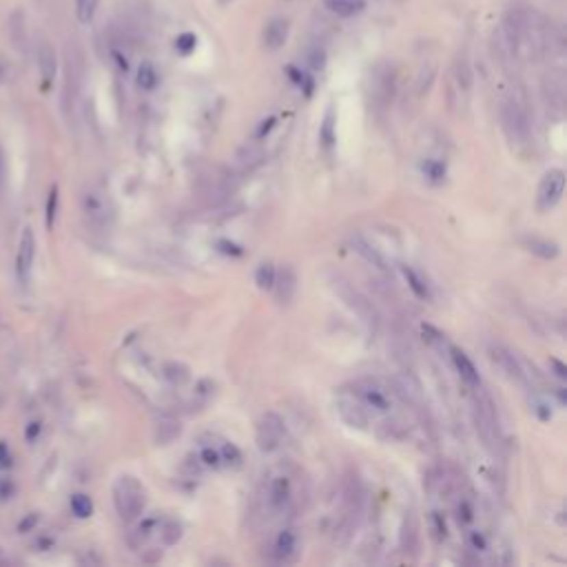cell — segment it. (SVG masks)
<instances>
[{
  "instance_id": "1",
  "label": "cell",
  "mask_w": 567,
  "mask_h": 567,
  "mask_svg": "<svg viewBox=\"0 0 567 567\" xmlns=\"http://www.w3.org/2000/svg\"><path fill=\"white\" fill-rule=\"evenodd\" d=\"M113 505L125 523H134L142 516L147 505V492L142 483L131 475H122L113 483Z\"/></svg>"
},
{
  "instance_id": "2",
  "label": "cell",
  "mask_w": 567,
  "mask_h": 567,
  "mask_svg": "<svg viewBox=\"0 0 567 567\" xmlns=\"http://www.w3.org/2000/svg\"><path fill=\"white\" fill-rule=\"evenodd\" d=\"M80 211H82L84 222H87L93 231L111 229L113 217H116V211H113L109 195L102 191L100 186H87L80 193Z\"/></svg>"
},
{
  "instance_id": "3",
  "label": "cell",
  "mask_w": 567,
  "mask_h": 567,
  "mask_svg": "<svg viewBox=\"0 0 567 567\" xmlns=\"http://www.w3.org/2000/svg\"><path fill=\"white\" fill-rule=\"evenodd\" d=\"M333 288L339 297L344 299V304L353 310V313L364 321V324L370 328V330H377V326H379V315H377V310L373 306V301L370 299H366L362 292H359L357 288H353L351 284L344 281L342 277H337L333 281Z\"/></svg>"
},
{
  "instance_id": "4",
  "label": "cell",
  "mask_w": 567,
  "mask_h": 567,
  "mask_svg": "<svg viewBox=\"0 0 567 567\" xmlns=\"http://www.w3.org/2000/svg\"><path fill=\"white\" fill-rule=\"evenodd\" d=\"M501 122H503V131L507 140L512 142V147L523 149L530 140V125L523 109L518 107L516 100H503L501 105Z\"/></svg>"
},
{
  "instance_id": "5",
  "label": "cell",
  "mask_w": 567,
  "mask_h": 567,
  "mask_svg": "<svg viewBox=\"0 0 567 567\" xmlns=\"http://www.w3.org/2000/svg\"><path fill=\"white\" fill-rule=\"evenodd\" d=\"M335 405H337L339 417H342L348 425H351V428L368 430V425H370V417H368V408L364 405V401L357 396L355 388H353V390H348V388L337 390Z\"/></svg>"
},
{
  "instance_id": "6",
  "label": "cell",
  "mask_w": 567,
  "mask_h": 567,
  "mask_svg": "<svg viewBox=\"0 0 567 567\" xmlns=\"http://www.w3.org/2000/svg\"><path fill=\"white\" fill-rule=\"evenodd\" d=\"M355 392L359 399L364 401L368 410L375 412H390L392 410V396L394 390H390L388 386H383L379 379H364L355 383Z\"/></svg>"
},
{
  "instance_id": "7",
  "label": "cell",
  "mask_w": 567,
  "mask_h": 567,
  "mask_svg": "<svg viewBox=\"0 0 567 567\" xmlns=\"http://www.w3.org/2000/svg\"><path fill=\"white\" fill-rule=\"evenodd\" d=\"M284 437H286V428H284V421L277 412H266L257 423V432H255V439H257V448L262 452H275L281 448Z\"/></svg>"
},
{
  "instance_id": "8",
  "label": "cell",
  "mask_w": 567,
  "mask_h": 567,
  "mask_svg": "<svg viewBox=\"0 0 567 567\" xmlns=\"http://www.w3.org/2000/svg\"><path fill=\"white\" fill-rule=\"evenodd\" d=\"M563 191H565V173L561 168H550L541 184H538V191H536V209L545 213V211H552L556 204L561 202L563 197Z\"/></svg>"
},
{
  "instance_id": "9",
  "label": "cell",
  "mask_w": 567,
  "mask_h": 567,
  "mask_svg": "<svg viewBox=\"0 0 567 567\" xmlns=\"http://www.w3.org/2000/svg\"><path fill=\"white\" fill-rule=\"evenodd\" d=\"M34 260H36V238H34V231L29 226H25L21 233V240H18V251H16V279H18V284H23V286L29 281Z\"/></svg>"
},
{
  "instance_id": "10",
  "label": "cell",
  "mask_w": 567,
  "mask_h": 567,
  "mask_svg": "<svg viewBox=\"0 0 567 567\" xmlns=\"http://www.w3.org/2000/svg\"><path fill=\"white\" fill-rule=\"evenodd\" d=\"M273 290H275V297L281 306H288L292 299H295L297 292V270L290 264H284L279 270H275V284H273Z\"/></svg>"
},
{
  "instance_id": "11",
  "label": "cell",
  "mask_w": 567,
  "mask_h": 567,
  "mask_svg": "<svg viewBox=\"0 0 567 567\" xmlns=\"http://www.w3.org/2000/svg\"><path fill=\"white\" fill-rule=\"evenodd\" d=\"M490 357H492V362H494L512 381H516V383H525V381H527V375L523 373V366L516 362L514 353L507 351L505 346H492V348H490Z\"/></svg>"
},
{
  "instance_id": "12",
  "label": "cell",
  "mask_w": 567,
  "mask_h": 567,
  "mask_svg": "<svg viewBox=\"0 0 567 567\" xmlns=\"http://www.w3.org/2000/svg\"><path fill=\"white\" fill-rule=\"evenodd\" d=\"M268 507L273 512H284L288 507V503L292 501V486L290 479L286 475H277L273 477L270 486H268Z\"/></svg>"
},
{
  "instance_id": "13",
  "label": "cell",
  "mask_w": 567,
  "mask_h": 567,
  "mask_svg": "<svg viewBox=\"0 0 567 567\" xmlns=\"http://www.w3.org/2000/svg\"><path fill=\"white\" fill-rule=\"evenodd\" d=\"M351 244H353V251L362 255V257H364L368 264H370V266H373L375 270L383 273V275H390V266H388V262H386L383 255H381L379 251H377L370 242L364 240L362 235H353V238H351Z\"/></svg>"
},
{
  "instance_id": "14",
  "label": "cell",
  "mask_w": 567,
  "mask_h": 567,
  "mask_svg": "<svg viewBox=\"0 0 567 567\" xmlns=\"http://www.w3.org/2000/svg\"><path fill=\"white\" fill-rule=\"evenodd\" d=\"M38 69H40L42 87H49L55 78V71H58V55H55L49 42H42L38 47Z\"/></svg>"
},
{
  "instance_id": "15",
  "label": "cell",
  "mask_w": 567,
  "mask_h": 567,
  "mask_svg": "<svg viewBox=\"0 0 567 567\" xmlns=\"http://www.w3.org/2000/svg\"><path fill=\"white\" fill-rule=\"evenodd\" d=\"M450 357H452V364H455V368H457V373L461 375V379L466 381L470 388L481 386V377L477 373V366L472 364V359L466 353L459 351V348H455V346H450Z\"/></svg>"
},
{
  "instance_id": "16",
  "label": "cell",
  "mask_w": 567,
  "mask_h": 567,
  "mask_svg": "<svg viewBox=\"0 0 567 567\" xmlns=\"http://www.w3.org/2000/svg\"><path fill=\"white\" fill-rule=\"evenodd\" d=\"M288 38V23L284 18H273V21L264 27V45L268 47L270 51L279 49V47L286 42Z\"/></svg>"
},
{
  "instance_id": "17",
  "label": "cell",
  "mask_w": 567,
  "mask_h": 567,
  "mask_svg": "<svg viewBox=\"0 0 567 567\" xmlns=\"http://www.w3.org/2000/svg\"><path fill=\"white\" fill-rule=\"evenodd\" d=\"M297 547H299V541H297V534L292 530H281L275 538V556L284 563H290L295 561L297 556Z\"/></svg>"
},
{
  "instance_id": "18",
  "label": "cell",
  "mask_w": 567,
  "mask_h": 567,
  "mask_svg": "<svg viewBox=\"0 0 567 567\" xmlns=\"http://www.w3.org/2000/svg\"><path fill=\"white\" fill-rule=\"evenodd\" d=\"M525 247L530 253L538 255L541 260H556L561 255V247L554 240H545V238H527Z\"/></svg>"
},
{
  "instance_id": "19",
  "label": "cell",
  "mask_w": 567,
  "mask_h": 567,
  "mask_svg": "<svg viewBox=\"0 0 567 567\" xmlns=\"http://www.w3.org/2000/svg\"><path fill=\"white\" fill-rule=\"evenodd\" d=\"M401 275H403L405 281H408V288L414 292V297L421 299V301L430 299V286L425 284V279L412 266H401Z\"/></svg>"
},
{
  "instance_id": "20",
  "label": "cell",
  "mask_w": 567,
  "mask_h": 567,
  "mask_svg": "<svg viewBox=\"0 0 567 567\" xmlns=\"http://www.w3.org/2000/svg\"><path fill=\"white\" fill-rule=\"evenodd\" d=\"M324 5L337 16L353 18V16L362 14L366 9V0H324Z\"/></svg>"
},
{
  "instance_id": "21",
  "label": "cell",
  "mask_w": 567,
  "mask_h": 567,
  "mask_svg": "<svg viewBox=\"0 0 567 567\" xmlns=\"http://www.w3.org/2000/svg\"><path fill=\"white\" fill-rule=\"evenodd\" d=\"M138 87L144 89V91H153L158 87V71L151 62H142L140 69H138Z\"/></svg>"
},
{
  "instance_id": "22",
  "label": "cell",
  "mask_w": 567,
  "mask_h": 567,
  "mask_svg": "<svg viewBox=\"0 0 567 567\" xmlns=\"http://www.w3.org/2000/svg\"><path fill=\"white\" fill-rule=\"evenodd\" d=\"M160 538H162L164 545H175L182 538V523L175 521V518H168L160 525Z\"/></svg>"
},
{
  "instance_id": "23",
  "label": "cell",
  "mask_w": 567,
  "mask_h": 567,
  "mask_svg": "<svg viewBox=\"0 0 567 567\" xmlns=\"http://www.w3.org/2000/svg\"><path fill=\"white\" fill-rule=\"evenodd\" d=\"M255 284L262 290H273V284H275V266L270 262H264L255 270Z\"/></svg>"
},
{
  "instance_id": "24",
  "label": "cell",
  "mask_w": 567,
  "mask_h": 567,
  "mask_svg": "<svg viewBox=\"0 0 567 567\" xmlns=\"http://www.w3.org/2000/svg\"><path fill=\"white\" fill-rule=\"evenodd\" d=\"M69 507L75 518H89L93 514V501L87 494H73L69 501Z\"/></svg>"
},
{
  "instance_id": "25",
  "label": "cell",
  "mask_w": 567,
  "mask_h": 567,
  "mask_svg": "<svg viewBox=\"0 0 567 567\" xmlns=\"http://www.w3.org/2000/svg\"><path fill=\"white\" fill-rule=\"evenodd\" d=\"M319 140L326 149L335 144V111L333 109L326 111V118L321 122V129H319Z\"/></svg>"
},
{
  "instance_id": "26",
  "label": "cell",
  "mask_w": 567,
  "mask_h": 567,
  "mask_svg": "<svg viewBox=\"0 0 567 567\" xmlns=\"http://www.w3.org/2000/svg\"><path fill=\"white\" fill-rule=\"evenodd\" d=\"M100 0H75V16L80 23H91V18L96 16Z\"/></svg>"
},
{
  "instance_id": "27",
  "label": "cell",
  "mask_w": 567,
  "mask_h": 567,
  "mask_svg": "<svg viewBox=\"0 0 567 567\" xmlns=\"http://www.w3.org/2000/svg\"><path fill=\"white\" fill-rule=\"evenodd\" d=\"M423 173L432 182H441L446 177V164L439 162V160H425L423 162Z\"/></svg>"
},
{
  "instance_id": "28",
  "label": "cell",
  "mask_w": 567,
  "mask_h": 567,
  "mask_svg": "<svg viewBox=\"0 0 567 567\" xmlns=\"http://www.w3.org/2000/svg\"><path fill=\"white\" fill-rule=\"evenodd\" d=\"M455 78H457V82H459V89H461L463 93H468L470 87H472V73H470V67H468L466 60L457 62V67H455Z\"/></svg>"
},
{
  "instance_id": "29",
  "label": "cell",
  "mask_w": 567,
  "mask_h": 567,
  "mask_svg": "<svg viewBox=\"0 0 567 567\" xmlns=\"http://www.w3.org/2000/svg\"><path fill=\"white\" fill-rule=\"evenodd\" d=\"M164 377L171 383H182V381H186V377H188V370H186V366H182V364H166L164 366Z\"/></svg>"
},
{
  "instance_id": "30",
  "label": "cell",
  "mask_w": 567,
  "mask_h": 567,
  "mask_svg": "<svg viewBox=\"0 0 567 567\" xmlns=\"http://www.w3.org/2000/svg\"><path fill=\"white\" fill-rule=\"evenodd\" d=\"M213 388H215V383L211 379H200L195 386V399L200 401L202 405L209 403V399L213 396Z\"/></svg>"
},
{
  "instance_id": "31",
  "label": "cell",
  "mask_w": 567,
  "mask_h": 567,
  "mask_svg": "<svg viewBox=\"0 0 567 567\" xmlns=\"http://www.w3.org/2000/svg\"><path fill=\"white\" fill-rule=\"evenodd\" d=\"M55 211H58V186H51L49 200H47V226H49V229H53Z\"/></svg>"
},
{
  "instance_id": "32",
  "label": "cell",
  "mask_w": 567,
  "mask_h": 567,
  "mask_svg": "<svg viewBox=\"0 0 567 567\" xmlns=\"http://www.w3.org/2000/svg\"><path fill=\"white\" fill-rule=\"evenodd\" d=\"M195 45H197V38L195 34H182V36H177V40H175V49L179 53H191L195 49Z\"/></svg>"
},
{
  "instance_id": "33",
  "label": "cell",
  "mask_w": 567,
  "mask_h": 567,
  "mask_svg": "<svg viewBox=\"0 0 567 567\" xmlns=\"http://www.w3.org/2000/svg\"><path fill=\"white\" fill-rule=\"evenodd\" d=\"M220 457H222V461L233 463V466H238V463L242 461V452L238 450V446H235V443H224Z\"/></svg>"
},
{
  "instance_id": "34",
  "label": "cell",
  "mask_w": 567,
  "mask_h": 567,
  "mask_svg": "<svg viewBox=\"0 0 567 567\" xmlns=\"http://www.w3.org/2000/svg\"><path fill=\"white\" fill-rule=\"evenodd\" d=\"M468 543L475 552H486L488 550V538H486L483 532H479V530H472L468 534Z\"/></svg>"
},
{
  "instance_id": "35",
  "label": "cell",
  "mask_w": 567,
  "mask_h": 567,
  "mask_svg": "<svg viewBox=\"0 0 567 567\" xmlns=\"http://www.w3.org/2000/svg\"><path fill=\"white\" fill-rule=\"evenodd\" d=\"M200 461L204 463V466H209V468H217L222 463V457H220V452L213 450V448H204L200 452Z\"/></svg>"
},
{
  "instance_id": "36",
  "label": "cell",
  "mask_w": 567,
  "mask_h": 567,
  "mask_svg": "<svg viewBox=\"0 0 567 567\" xmlns=\"http://www.w3.org/2000/svg\"><path fill=\"white\" fill-rule=\"evenodd\" d=\"M158 525V518L153 516V518H147L144 523H140L138 527H136V536L140 538V541H147V538L151 536V532H153V527Z\"/></svg>"
},
{
  "instance_id": "37",
  "label": "cell",
  "mask_w": 567,
  "mask_h": 567,
  "mask_svg": "<svg viewBox=\"0 0 567 567\" xmlns=\"http://www.w3.org/2000/svg\"><path fill=\"white\" fill-rule=\"evenodd\" d=\"M457 512H459V521H461L463 525L472 523V518H475V507H472V505L468 503V501H461L459 507H457Z\"/></svg>"
},
{
  "instance_id": "38",
  "label": "cell",
  "mask_w": 567,
  "mask_h": 567,
  "mask_svg": "<svg viewBox=\"0 0 567 567\" xmlns=\"http://www.w3.org/2000/svg\"><path fill=\"white\" fill-rule=\"evenodd\" d=\"M421 330H423V337L428 339V344H432V346H443V335L439 333L437 328H432V326L425 324Z\"/></svg>"
},
{
  "instance_id": "39",
  "label": "cell",
  "mask_w": 567,
  "mask_h": 567,
  "mask_svg": "<svg viewBox=\"0 0 567 567\" xmlns=\"http://www.w3.org/2000/svg\"><path fill=\"white\" fill-rule=\"evenodd\" d=\"M532 405H534V408H532V410H534V412L538 414V419H543V421H547V419H552V410H550V408H547V403H545V401H541V399H536V396H534V399H532Z\"/></svg>"
},
{
  "instance_id": "40",
  "label": "cell",
  "mask_w": 567,
  "mask_h": 567,
  "mask_svg": "<svg viewBox=\"0 0 567 567\" xmlns=\"http://www.w3.org/2000/svg\"><path fill=\"white\" fill-rule=\"evenodd\" d=\"M12 450L5 441H0V470H9L12 468Z\"/></svg>"
},
{
  "instance_id": "41",
  "label": "cell",
  "mask_w": 567,
  "mask_h": 567,
  "mask_svg": "<svg viewBox=\"0 0 567 567\" xmlns=\"http://www.w3.org/2000/svg\"><path fill=\"white\" fill-rule=\"evenodd\" d=\"M324 62H326V55L321 49H315L313 53H310V67H313L315 71L317 69H324Z\"/></svg>"
},
{
  "instance_id": "42",
  "label": "cell",
  "mask_w": 567,
  "mask_h": 567,
  "mask_svg": "<svg viewBox=\"0 0 567 567\" xmlns=\"http://www.w3.org/2000/svg\"><path fill=\"white\" fill-rule=\"evenodd\" d=\"M550 366H552V370H554V375L559 377V379H567V368H565V364L563 362H559V359H550Z\"/></svg>"
},
{
  "instance_id": "43",
  "label": "cell",
  "mask_w": 567,
  "mask_h": 567,
  "mask_svg": "<svg viewBox=\"0 0 567 567\" xmlns=\"http://www.w3.org/2000/svg\"><path fill=\"white\" fill-rule=\"evenodd\" d=\"M5 182H7V158L3 147H0V191L5 188Z\"/></svg>"
},
{
  "instance_id": "44",
  "label": "cell",
  "mask_w": 567,
  "mask_h": 567,
  "mask_svg": "<svg viewBox=\"0 0 567 567\" xmlns=\"http://www.w3.org/2000/svg\"><path fill=\"white\" fill-rule=\"evenodd\" d=\"M273 125H275V118H268V120H264V122H262V127L257 129V134H255V138H257V140H262V138L266 136L268 131L273 129Z\"/></svg>"
},
{
  "instance_id": "45",
  "label": "cell",
  "mask_w": 567,
  "mask_h": 567,
  "mask_svg": "<svg viewBox=\"0 0 567 567\" xmlns=\"http://www.w3.org/2000/svg\"><path fill=\"white\" fill-rule=\"evenodd\" d=\"M432 521H434V530H437V536H446V523L441 521L439 514H432Z\"/></svg>"
},
{
  "instance_id": "46",
  "label": "cell",
  "mask_w": 567,
  "mask_h": 567,
  "mask_svg": "<svg viewBox=\"0 0 567 567\" xmlns=\"http://www.w3.org/2000/svg\"><path fill=\"white\" fill-rule=\"evenodd\" d=\"M217 247H224V249H222L224 253H231V255H242V249H240V247H235V244H231V242H220V244H217Z\"/></svg>"
},
{
  "instance_id": "47",
  "label": "cell",
  "mask_w": 567,
  "mask_h": 567,
  "mask_svg": "<svg viewBox=\"0 0 567 567\" xmlns=\"http://www.w3.org/2000/svg\"><path fill=\"white\" fill-rule=\"evenodd\" d=\"M3 75H5V64L0 62V80H3Z\"/></svg>"
}]
</instances>
